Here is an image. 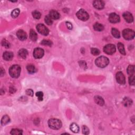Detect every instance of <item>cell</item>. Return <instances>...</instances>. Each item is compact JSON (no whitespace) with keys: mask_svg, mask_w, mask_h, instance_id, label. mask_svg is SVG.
Segmentation results:
<instances>
[{"mask_svg":"<svg viewBox=\"0 0 135 135\" xmlns=\"http://www.w3.org/2000/svg\"><path fill=\"white\" fill-rule=\"evenodd\" d=\"M109 63V60L108 58L106 57L101 56L98 58L95 61V63L97 67L104 68L107 67Z\"/></svg>","mask_w":135,"mask_h":135,"instance_id":"obj_1","label":"cell"},{"mask_svg":"<svg viewBox=\"0 0 135 135\" xmlns=\"http://www.w3.org/2000/svg\"><path fill=\"white\" fill-rule=\"evenodd\" d=\"M48 125L50 128L54 130H58L62 127V122L57 119H51L48 122Z\"/></svg>","mask_w":135,"mask_h":135,"instance_id":"obj_2","label":"cell"},{"mask_svg":"<svg viewBox=\"0 0 135 135\" xmlns=\"http://www.w3.org/2000/svg\"><path fill=\"white\" fill-rule=\"evenodd\" d=\"M9 73L13 78H17L20 75L21 67L19 65H14L10 68Z\"/></svg>","mask_w":135,"mask_h":135,"instance_id":"obj_3","label":"cell"},{"mask_svg":"<svg viewBox=\"0 0 135 135\" xmlns=\"http://www.w3.org/2000/svg\"><path fill=\"white\" fill-rule=\"evenodd\" d=\"M122 35L126 40H130L133 39L135 37V32L131 29H125L122 31Z\"/></svg>","mask_w":135,"mask_h":135,"instance_id":"obj_4","label":"cell"},{"mask_svg":"<svg viewBox=\"0 0 135 135\" xmlns=\"http://www.w3.org/2000/svg\"><path fill=\"white\" fill-rule=\"evenodd\" d=\"M77 17L79 19L84 21L88 20L89 18L88 13L83 9H81L78 11L77 13Z\"/></svg>","mask_w":135,"mask_h":135,"instance_id":"obj_5","label":"cell"},{"mask_svg":"<svg viewBox=\"0 0 135 135\" xmlns=\"http://www.w3.org/2000/svg\"><path fill=\"white\" fill-rule=\"evenodd\" d=\"M36 29L40 34L43 35H48L49 33V31L44 25L42 24H39L36 26Z\"/></svg>","mask_w":135,"mask_h":135,"instance_id":"obj_6","label":"cell"},{"mask_svg":"<svg viewBox=\"0 0 135 135\" xmlns=\"http://www.w3.org/2000/svg\"><path fill=\"white\" fill-rule=\"evenodd\" d=\"M105 53L107 54H113L116 52V47L115 45L112 44H108L105 46L104 48Z\"/></svg>","mask_w":135,"mask_h":135,"instance_id":"obj_7","label":"cell"},{"mask_svg":"<svg viewBox=\"0 0 135 135\" xmlns=\"http://www.w3.org/2000/svg\"><path fill=\"white\" fill-rule=\"evenodd\" d=\"M44 50L41 48H35L33 51V57L35 59H40L44 56Z\"/></svg>","mask_w":135,"mask_h":135,"instance_id":"obj_8","label":"cell"},{"mask_svg":"<svg viewBox=\"0 0 135 135\" xmlns=\"http://www.w3.org/2000/svg\"><path fill=\"white\" fill-rule=\"evenodd\" d=\"M109 20L112 23H116L120 21V17L115 13H112L109 15Z\"/></svg>","mask_w":135,"mask_h":135,"instance_id":"obj_9","label":"cell"},{"mask_svg":"<svg viewBox=\"0 0 135 135\" xmlns=\"http://www.w3.org/2000/svg\"><path fill=\"white\" fill-rule=\"evenodd\" d=\"M116 80L118 83L121 84H124L126 82L125 77L122 72H118L116 74Z\"/></svg>","mask_w":135,"mask_h":135,"instance_id":"obj_10","label":"cell"},{"mask_svg":"<svg viewBox=\"0 0 135 135\" xmlns=\"http://www.w3.org/2000/svg\"><path fill=\"white\" fill-rule=\"evenodd\" d=\"M17 35L18 39L20 40L24 41L27 38V34L26 32L23 30H18L17 33Z\"/></svg>","mask_w":135,"mask_h":135,"instance_id":"obj_11","label":"cell"},{"mask_svg":"<svg viewBox=\"0 0 135 135\" xmlns=\"http://www.w3.org/2000/svg\"><path fill=\"white\" fill-rule=\"evenodd\" d=\"M93 6L96 9H98V10H101L103 9L105 6V3L104 2L102 1H99V0H98V1H95L93 2Z\"/></svg>","mask_w":135,"mask_h":135,"instance_id":"obj_12","label":"cell"},{"mask_svg":"<svg viewBox=\"0 0 135 135\" xmlns=\"http://www.w3.org/2000/svg\"><path fill=\"white\" fill-rule=\"evenodd\" d=\"M123 17L128 23H131L134 21V17H132V14L128 12H126L123 13Z\"/></svg>","mask_w":135,"mask_h":135,"instance_id":"obj_13","label":"cell"},{"mask_svg":"<svg viewBox=\"0 0 135 135\" xmlns=\"http://www.w3.org/2000/svg\"><path fill=\"white\" fill-rule=\"evenodd\" d=\"M49 16L51 17L52 19L54 20H58L60 18V15L57 11L55 10H51L50 12Z\"/></svg>","mask_w":135,"mask_h":135,"instance_id":"obj_14","label":"cell"},{"mask_svg":"<svg viewBox=\"0 0 135 135\" xmlns=\"http://www.w3.org/2000/svg\"><path fill=\"white\" fill-rule=\"evenodd\" d=\"M3 59L6 61H10L13 58V53L11 52H5L3 53Z\"/></svg>","mask_w":135,"mask_h":135,"instance_id":"obj_15","label":"cell"},{"mask_svg":"<svg viewBox=\"0 0 135 135\" xmlns=\"http://www.w3.org/2000/svg\"><path fill=\"white\" fill-rule=\"evenodd\" d=\"M18 54H19V56L20 57V58L23 59H26V58L27 54H28V52H27V51L26 49H22L19 50V52H18Z\"/></svg>","mask_w":135,"mask_h":135,"instance_id":"obj_16","label":"cell"},{"mask_svg":"<svg viewBox=\"0 0 135 135\" xmlns=\"http://www.w3.org/2000/svg\"><path fill=\"white\" fill-rule=\"evenodd\" d=\"M95 101L96 104L99 105L100 106H102L105 104L104 100L100 96H95Z\"/></svg>","mask_w":135,"mask_h":135,"instance_id":"obj_17","label":"cell"},{"mask_svg":"<svg viewBox=\"0 0 135 135\" xmlns=\"http://www.w3.org/2000/svg\"><path fill=\"white\" fill-rule=\"evenodd\" d=\"M70 129L72 132H74V133H77V132H78L79 131V126L75 123H73L72 124H71L70 126Z\"/></svg>","mask_w":135,"mask_h":135,"instance_id":"obj_18","label":"cell"},{"mask_svg":"<svg viewBox=\"0 0 135 135\" xmlns=\"http://www.w3.org/2000/svg\"><path fill=\"white\" fill-rule=\"evenodd\" d=\"M123 104L124 105V106L126 107H129L131 106L132 104V101L131 99H130L129 98L126 97L123 100Z\"/></svg>","mask_w":135,"mask_h":135,"instance_id":"obj_19","label":"cell"},{"mask_svg":"<svg viewBox=\"0 0 135 135\" xmlns=\"http://www.w3.org/2000/svg\"><path fill=\"white\" fill-rule=\"evenodd\" d=\"M93 29L95 31H102L104 30V26L102 24L98 23H96V24L93 26Z\"/></svg>","mask_w":135,"mask_h":135,"instance_id":"obj_20","label":"cell"},{"mask_svg":"<svg viewBox=\"0 0 135 135\" xmlns=\"http://www.w3.org/2000/svg\"><path fill=\"white\" fill-rule=\"evenodd\" d=\"M30 38L31 40L33 41H35L38 39L37 34L33 30H31L30 32Z\"/></svg>","mask_w":135,"mask_h":135,"instance_id":"obj_21","label":"cell"},{"mask_svg":"<svg viewBox=\"0 0 135 135\" xmlns=\"http://www.w3.org/2000/svg\"><path fill=\"white\" fill-rule=\"evenodd\" d=\"M118 50L119 51L120 53L122 54V55H125L126 52H125V50L124 48V45L123 44H122V43H118Z\"/></svg>","mask_w":135,"mask_h":135,"instance_id":"obj_22","label":"cell"},{"mask_svg":"<svg viewBox=\"0 0 135 135\" xmlns=\"http://www.w3.org/2000/svg\"><path fill=\"white\" fill-rule=\"evenodd\" d=\"M10 121V117L8 116L5 115L3 117L1 120V124L2 125H5L7 123H8Z\"/></svg>","mask_w":135,"mask_h":135,"instance_id":"obj_23","label":"cell"},{"mask_svg":"<svg viewBox=\"0 0 135 135\" xmlns=\"http://www.w3.org/2000/svg\"><path fill=\"white\" fill-rule=\"evenodd\" d=\"M111 33L114 37L116 38H119L120 36V34L119 31L117 29L115 28H113L112 29Z\"/></svg>","mask_w":135,"mask_h":135,"instance_id":"obj_24","label":"cell"},{"mask_svg":"<svg viewBox=\"0 0 135 135\" xmlns=\"http://www.w3.org/2000/svg\"><path fill=\"white\" fill-rule=\"evenodd\" d=\"M26 69L30 74H33L36 71L35 67H34L33 65H29L26 67Z\"/></svg>","mask_w":135,"mask_h":135,"instance_id":"obj_25","label":"cell"},{"mask_svg":"<svg viewBox=\"0 0 135 135\" xmlns=\"http://www.w3.org/2000/svg\"><path fill=\"white\" fill-rule=\"evenodd\" d=\"M127 72L129 75H133L135 73V66L130 65L127 68Z\"/></svg>","mask_w":135,"mask_h":135,"instance_id":"obj_26","label":"cell"},{"mask_svg":"<svg viewBox=\"0 0 135 135\" xmlns=\"http://www.w3.org/2000/svg\"><path fill=\"white\" fill-rule=\"evenodd\" d=\"M20 11L19 9H15V10H14L12 12V13H11V16H12L13 18L17 17L20 14Z\"/></svg>","mask_w":135,"mask_h":135,"instance_id":"obj_27","label":"cell"},{"mask_svg":"<svg viewBox=\"0 0 135 135\" xmlns=\"http://www.w3.org/2000/svg\"><path fill=\"white\" fill-rule=\"evenodd\" d=\"M44 20H45V22L46 23V24L49 25V26H51V25H52V23H53L52 20L50 16H46Z\"/></svg>","mask_w":135,"mask_h":135,"instance_id":"obj_28","label":"cell"},{"mask_svg":"<svg viewBox=\"0 0 135 135\" xmlns=\"http://www.w3.org/2000/svg\"><path fill=\"white\" fill-rule=\"evenodd\" d=\"M32 15L34 19L38 20V19H40L41 14V13L39 12V11H34L32 12Z\"/></svg>","mask_w":135,"mask_h":135,"instance_id":"obj_29","label":"cell"},{"mask_svg":"<svg viewBox=\"0 0 135 135\" xmlns=\"http://www.w3.org/2000/svg\"><path fill=\"white\" fill-rule=\"evenodd\" d=\"M2 46H3L4 47L7 48V49L10 47V43H9V41H8L5 39H3V40H2Z\"/></svg>","mask_w":135,"mask_h":135,"instance_id":"obj_30","label":"cell"},{"mask_svg":"<svg viewBox=\"0 0 135 135\" xmlns=\"http://www.w3.org/2000/svg\"><path fill=\"white\" fill-rule=\"evenodd\" d=\"M11 134L12 135H22V130L18 129H13L11 130Z\"/></svg>","mask_w":135,"mask_h":135,"instance_id":"obj_31","label":"cell"},{"mask_svg":"<svg viewBox=\"0 0 135 135\" xmlns=\"http://www.w3.org/2000/svg\"><path fill=\"white\" fill-rule=\"evenodd\" d=\"M91 52L94 56H98L100 54V51L99 49H96V48H92L91 50Z\"/></svg>","mask_w":135,"mask_h":135,"instance_id":"obj_32","label":"cell"},{"mask_svg":"<svg viewBox=\"0 0 135 135\" xmlns=\"http://www.w3.org/2000/svg\"><path fill=\"white\" fill-rule=\"evenodd\" d=\"M36 96L38 97V99L40 101H42L43 97V93L42 92H41V91L37 92L36 93Z\"/></svg>","mask_w":135,"mask_h":135,"instance_id":"obj_33","label":"cell"},{"mask_svg":"<svg viewBox=\"0 0 135 135\" xmlns=\"http://www.w3.org/2000/svg\"><path fill=\"white\" fill-rule=\"evenodd\" d=\"M41 44L44 45H48V46H51L52 43L51 41L44 40L42 41V42H41Z\"/></svg>","mask_w":135,"mask_h":135,"instance_id":"obj_34","label":"cell"},{"mask_svg":"<svg viewBox=\"0 0 135 135\" xmlns=\"http://www.w3.org/2000/svg\"><path fill=\"white\" fill-rule=\"evenodd\" d=\"M82 130L83 134L84 135H88L89 134V129L86 126H82Z\"/></svg>","mask_w":135,"mask_h":135,"instance_id":"obj_35","label":"cell"},{"mask_svg":"<svg viewBox=\"0 0 135 135\" xmlns=\"http://www.w3.org/2000/svg\"><path fill=\"white\" fill-rule=\"evenodd\" d=\"M129 82L130 85H135V77L134 75H131L129 78Z\"/></svg>","mask_w":135,"mask_h":135,"instance_id":"obj_36","label":"cell"},{"mask_svg":"<svg viewBox=\"0 0 135 135\" xmlns=\"http://www.w3.org/2000/svg\"><path fill=\"white\" fill-rule=\"evenodd\" d=\"M26 93L27 95L30 96H33V91L31 89H27L26 90Z\"/></svg>","mask_w":135,"mask_h":135,"instance_id":"obj_37","label":"cell"},{"mask_svg":"<svg viewBox=\"0 0 135 135\" xmlns=\"http://www.w3.org/2000/svg\"><path fill=\"white\" fill-rule=\"evenodd\" d=\"M66 24H67L68 28L69 30H71L72 29V25L71 23L69 22H66Z\"/></svg>","mask_w":135,"mask_h":135,"instance_id":"obj_38","label":"cell"},{"mask_svg":"<svg viewBox=\"0 0 135 135\" xmlns=\"http://www.w3.org/2000/svg\"><path fill=\"white\" fill-rule=\"evenodd\" d=\"M15 91H16V90L15 89V88H14L13 87L10 88V92L11 93H13L14 92H15Z\"/></svg>","mask_w":135,"mask_h":135,"instance_id":"obj_39","label":"cell"},{"mask_svg":"<svg viewBox=\"0 0 135 135\" xmlns=\"http://www.w3.org/2000/svg\"><path fill=\"white\" fill-rule=\"evenodd\" d=\"M5 74V71H4L3 69H1V76H3V75Z\"/></svg>","mask_w":135,"mask_h":135,"instance_id":"obj_40","label":"cell"}]
</instances>
